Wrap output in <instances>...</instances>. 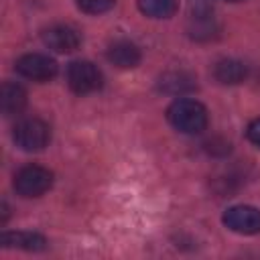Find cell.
<instances>
[{"mask_svg":"<svg viewBox=\"0 0 260 260\" xmlns=\"http://www.w3.org/2000/svg\"><path fill=\"white\" fill-rule=\"evenodd\" d=\"M248 140L252 142V144H256V146H260V118H256L254 122H250V126H248Z\"/></svg>","mask_w":260,"mask_h":260,"instance_id":"15","label":"cell"},{"mask_svg":"<svg viewBox=\"0 0 260 260\" xmlns=\"http://www.w3.org/2000/svg\"><path fill=\"white\" fill-rule=\"evenodd\" d=\"M213 77L223 85H236L248 77V67L238 59H221L213 67Z\"/></svg>","mask_w":260,"mask_h":260,"instance_id":"10","label":"cell"},{"mask_svg":"<svg viewBox=\"0 0 260 260\" xmlns=\"http://www.w3.org/2000/svg\"><path fill=\"white\" fill-rule=\"evenodd\" d=\"M193 87H195V81L187 73H167L160 77V89L169 93H183Z\"/></svg>","mask_w":260,"mask_h":260,"instance_id":"13","label":"cell"},{"mask_svg":"<svg viewBox=\"0 0 260 260\" xmlns=\"http://www.w3.org/2000/svg\"><path fill=\"white\" fill-rule=\"evenodd\" d=\"M14 69L24 79L39 81V83L49 81L57 75V63L51 57L41 55V53H26V55L18 57L14 63Z\"/></svg>","mask_w":260,"mask_h":260,"instance_id":"5","label":"cell"},{"mask_svg":"<svg viewBox=\"0 0 260 260\" xmlns=\"http://www.w3.org/2000/svg\"><path fill=\"white\" fill-rule=\"evenodd\" d=\"M167 118L171 126L183 134H199L207 126V110L189 98L175 100L167 110Z\"/></svg>","mask_w":260,"mask_h":260,"instance_id":"1","label":"cell"},{"mask_svg":"<svg viewBox=\"0 0 260 260\" xmlns=\"http://www.w3.org/2000/svg\"><path fill=\"white\" fill-rule=\"evenodd\" d=\"M67 83L71 91L85 95L91 91H98L104 83L102 71L91 61H73L67 67Z\"/></svg>","mask_w":260,"mask_h":260,"instance_id":"4","label":"cell"},{"mask_svg":"<svg viewBox=\"0 0 260 260\" xmlns=\"http://www.w3.org/2000/svg\"><path fill=\"white\" fill-rule=\"evenodd\" d=\"M12 185H14V191L24 199L41 197L51 189L53 173L41 165H26L16 171Z\"/></svg>","mask_w":260,"mask_h":260,"instance_id":"2","label":"cell"},{"mask_svg":"<svg viewBox=\"0 0 260 260\" xmlns=\"http://www.w3.org/2000/svg\"><path fill=\"white\" fill-rule=\"evenodd\" d=\"M26 106V91L18 85V83H2L0 89V108L4 116H14L20 114Z\"/></svg>","mask_w":260,"mask_h":260,"instance_id":"11","label":"cell"},{"mask_svg":"<svg viewBox=\"0 0 260 260\" xmlns=\"http://www.w3.org/2000/svg\"><path fill=\"white\" fill-rule=\"evenodd\" d=\"M79 10L87 12V14H102V12H108L116 0H75Z\"/></svg>","mask_w":260,"mask_h":260,"instance_id":"14","label":"cell"},{"mask_svg":"<svg viewBox=\"0 0 260 260\" xmlns=\"http://www.w3.org/2000/svg\"><path fill=\"white\" fill-rule=\"evenodd\" d=\"M106 57L112 65H116L120 69H132L140 63V49L130 41L120 39V41H114L108 47Z\"/></svg>","mask_w":260,"mask_h":260,"instance_id":"8","label":"cell"},{"mask_svg":"<svg viewBox=\"0 0 260 260\" xmlns=\"http://www.w3.org/2000/svg\"><path fill=\"white\" fill-rule=\"evenodd\" d=\"M228 2H242V0H228Z\"/></svg>","mask_w":260,"mask_h":260,"instance_id":"16","label":"cell"},{"mask_svg":"<svg viewBox=\"0 0 260 260\" xmlns=\"http://www.w3.org/2000/svg\"><path fill=\"white\" fill-rule=\"evenodd\" d=\"M177 6V0H138V8L150 18H171Z\"/></svg>","mask_w":260,"mask_h":260,"instance_id":"12","label":"cell"},{"mask_svg":"<svg viewBox=\"0 0 260 260\" xmlns=\"http://www.w3.org/2000/svg\"><path fill=\"white\" fill-rule=\"evenodd\" d=\"M12 138L20 150L37 152L43 150L51 140V128L39 118H24L14 126Z\"/></svg>","mask_w":260,"mask_h":260,"instance_id":"3","label":"cell"},{"mask_svg":"<svg viewBox=\"0 0 260 260\" xmlns=\"http://www.w3.org/2000/svg\"><path fill=\"white\" fill-rule=\"evenodd\" d=\"M43 43L53 49L55 53H73L81 45V35L77 28L69 24H53L45 28L43 32Z\"/></svg>","mask_w":260,"mask_h":260,"instance_id":"7","label":"cell"},{"mask_svg":"<svg viewBox=\"0 0 260 260\" xmlns=\"http://www.w3.org/2000/svg\"><path fill=\"white\" fill-rule=\"evenodd\" d=\"M0 242L4 248H18L26 252H39L47 248V240L37 232H4Z\"/></svg>","mask_w":260,"mask_h":260,"instance_id":"9","label":"cell"},{"mask_svg":"<svg viewBox=\"0 0 260 260\" xmlns=\"http://www.w3.org/2000/svg\"><path fill=\"white\" fill-rule=\"evenodd\" d=\"M223 225L236 234L252 236L260 232V209L252 205H234L223 213Z\"/></svg>","mask_w":260,"mask_h":260,"instance_id":"6","label":"cell"}]
</instances>
